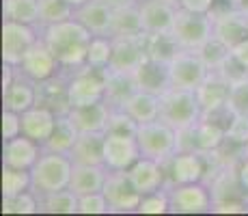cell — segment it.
<instances>
[{"label":"cell","mask_w":248,"mask_h":216,"mask_svg":"<svg viewBox=\"0 0 248 216\" xmlns=\"http://www.w3.org/2000/svg\"><path fill=\"white\" fill-rule=\"evenodd\" d=\"M91 37L93 35L76 17L41 26V39L54 52L65 74H74L80 67L87 65V50Z\"/></svg>","instance_id":"6da1fadb"},{"label":"cell","mask_w":248,"mask_h":216,"mask_svg":"<svg viewBox=\"0 0 248 216\" xmlns=\"http://www.w3.org/2000/svg\"><path fill=\"white\" fill-rule=\"evenodd\" d=\"M71 171H74V158L69 153L44 150L37 165L31 169L32 173V193L44 197L56 190L69 188Z\"/></svg>","instance_id":"7a4b0ae2"},{"label":"cell","mask_w":248,"mask_h":216,"mask_svg":"<svg viewBox=\"0 0 248 216\" xmlns=\"http://www.w3.org/2000/svg\"><path fill=\"white\" fill-rule=\"evenodd\" d=\"M162 110L160 119L177 128L179 132L194 128L203 117L201 104H199L197 91L192 89H179V86H170L166 93L160 95Z\"/></svg>","instance_id":"3957f363"},{"label":"cell","mask_w":248,"mask_h":216,"mask_svg":"<svg viewBox=\"0 0 248 216\" xmlns=\"http://www.w3.org/2000/svg\"><path fill=\"white\" fill-rule=\"evenodd\" d=\"M179 130L166 123L164 119H154L147 123H138L136 130V141L140 145V153L154 160L166 162L170 156H175L181 145H179Z\"/></svg>","instance_id":"277c9868"},{"label":"cell","mask_w":248,"mask_h":216,"mask_svg":"<svg viewBox=\"0 0 248 216\" xmlns=\"http://www.w3.org/2000/svg\"><path fill=\"white\" fill-rule=\"evenodd\" d=\"M209 153L197 150H181L164 162L166 186L192 184V182H207L209 175Z\"/></svg>","instance_id":"5b68a950"},{"label":"cell","mask_w":248,"mask_h":216,"mask_svg":"<svg viewBox=\"0 0 248 216\" xmlns=\"http://www.w3.org/2000/svg\"><path fill=\"white\" fill-rule=\"evenodd\" d=\"M170 195V214H212L216 197L207 182L166 186Z\"/></svg>","instance_id":"8992f818"},{"label":"cell","mask_w":248,"mask_h":216,"mask_svg":"<svg viewBox=\"0 0 248 216\" xmlns=\"http://www.w3.org/2000/svg\"><path fill=\"white\" fill-rule=\"evenodd\" d=\"M106 74L108 69L80 67L69 76V106H89V104L106 102Z\"/></svg>","instance_id":"52a82bcc"},{"label":"cell","mask_w":248,"mask_h":216,"mask_svg":"<svg viewBox=\"0 0 248 216\" xmlns=\"http://www.w3.org/2000/svg\"><path fill=\"white\" fill-rule=\"evenodd\" d=\"M170 33L177 39L179 48L199 50L209 37H214V17L212 13H194L188 9H177Z\"/></svg>","instance_id":"ba28073f"},{"label":"cell","mask_w":248,"mask_h":216,"mask_svg":"<svg viewBox=\"0 0 248 216\" xmlns=\"http://www.w3.org/2000/svg\"><path fill=\"white\" fill-rule=\"evenodd\" d=\"M41 37V26L16 20H2V63L20 65L24 54Z\"/></svg>","instance_id":"9c48e42d"},{"label":"cell","mask_w":248,"mask_h":216,"mask_svg":"<svg viewBox=\"0 0 248 216\" xmlns=\"http://www.w3.org/2000/svg\"><path fill=\"white\" fill-rule=\"evenodd\" d=\"M169 71H170V83H173V86L197 91L212 69L205 65L199 50L179 48L177 54L169 61Z\"/></svg>","instance_id":"30bf717a"},{"label":"cell","mask_w":248,"mask_h":216,"mask_svg":"<svg viewBox=\"0 0 248 216\" xmlns=\"http://www.w3.org/2000/svg\"><path fill=\"white\" fill-rule=\"evenodd\" d=\"M102 193L106 195L112 214H136L142 201V195L134 188L127 171H108Z\"/></svg>","instance_id":"8fae6325"},{"label":"cell","mask_w":248,"mask_h":216,"mask_svg":"<svg viewBox=\"0 0 248 216\" xmlns=\"http://www.w3.org/2000/svg\"><path fill=\"white\" fill-rule=\"evenodd\" d=\"M140 156V145H138L134 134L106 132V138H104V166L108 171H127Z\"/></svg>","instance_id":"7c38bea8"},{"label":"cell","mask_w":248,"mask_h":216,"mask_svg":"<svg viewBox=\"0 0 248 216\" xmlns=\"http://www.w3.org/2000/svg\"><path fill=\"white\" fill-rule=\"evenodd\" d=\"M17 69H20L22 74H26L28 78H32L35 83H46V80L59 76L61 71H63V67H61L59 59L54 56V52L47 48V43L39 37V39L35 41V46L24 54Z\"/></svg>","instance_id":"4fadbf2b"},{"label":"cell","mask_w":248,"mask_h":216,"mask_svg":"<svg viewBox=\"0 0 248 216\" xmlns=\"http://www.w3.org/2000/svg\"><path fill=\"white\" fill-rule=\"evenodd\" d=\"M214 37H218L229 48L237 46L242 39L248 37V13L242 9L231 7L222 11H214Z\"/></svg>","instance_id":"5bb4252c"},{"label":"cell","mask_w":248,"mask_h":216,"mask_svg":"<svg viewBox=\"0 0 248 216\" xmlns=\"http://www.w3.org/2000/svg\"><path fill=\"white\" fill-rule=\"evenodd\" d=\"M44 153V145L32 141L26 134L2 141V166H13V169H26L31 171L37 165L39 156Z\"/></svg>","instance_id":"9a60e30c"},{"label":"cell","mask_w":248,"mask_h":216,"mask_svg":"<svg viewBox=\"0 0 248 216\" xmlns=\"http://www.w3.org/2000/svg\"><path fill=\"white\" fill-rule=\"evenodd\" d=\"M145 33H170L177 16V2L173 0H138Z\"/></svg>","instance_id":"2e32d148"},{"label":"cell","mask_w":248,"mask_h":216,"mask_svg":"<svg viewBox=\"0 0 248 216\" xmlns=\"http://www.w3.org/2000/svg\"><path fill=\"white\" fill-rule=\"evenodd\" d=\"M132 184L140 195H149L155 190L164 188L166 186V171H164V162L154 160V158L140 156L134 165L127 169Z\"/></svg>","instance_id":"e0dca14e"},{"label":"cell","mask_w":248,"mask_h":216,"mask_svg":"<svg viewBox=\"0 0 248 216\" xmlns=\"http://www.w3.org/2000/svg\"><path fill=\"white\" fill-rule=\"evenodd\" d=\"M229 95H231V83L216 69L209 71V76L197 89V98H199V104H201L203 115H212L220 108H227Z\"/></svg>","instance_id":"ac0fdd59"},{"label":"cell","mask_w":248,"mask_h":216,"mask_svg":"<svg viewBox=\"0 0 248 216\" xmlns=\"http://www.w3.org/2000/svg\"><path fill=\"white\" fill-rule=\"evenodd\" d=\"M112 39H114V50H112L110 69L134 74L138 67H140L142 61L147 59L142 35H138V37H112Z\"/></svg>","instance_id":"d6986e66"},{"label":"cell","mask_w":248,"mask_h":216,"mask_svg":"<svg viewBox=\"0 0 248 216\" xmlns=\"http://www.w3.org/2000/svg\"><path fill=\"white\" fill-rule=\"evenodd\" d=\"M37 102H39V83H35L17 69L13 84L7 91H2V106L16 110V113H26L32 106H37Z\"/></svg>","instance_id":"ffe728a7"},{"label":"cell","mask_w":248,"mask_h":216,"mask_svg":"<svg viewBox=\"0 0 248 216\" xmlns=\"http://www.w3.org/2000/svg\"><path fill=\"white\" fill-rule=\"evenodd\" d=\"M134 78L140 91H149V93H155V95L166 93L173 86L169 63L166 61H158V59H149V56L134 71Z\"/></svg>","instance_id":"44dd1931"},{"label":"cell","mask_w":248,"mask_h":216,"mask_svg":"<svg viewBox=\"0 0 248 216\" xmlns=\"http://www.w3.org/2000/svg\"><path fill=\"white\" fill-rule=\"evenodd\" d=\"M112 11L110 4L102 0H89L87 4L74 9V17L82 24L91 35H110L112 28Z\"/></svg>","instance_id":"7402d4cb"},{"label":"cell","mask_w":248,"mask_h":216,"mask_svg":"<svg viewBox=\"0 0 248 216\" xmlns=\"http://www.w3.org/2000/svg\"><path fill=\"white\" fill-rule=\"evenodd\" d=\"M56 119H59L56 110L37 104V106H32L31 110L22 113V126H24L22 134H26L32 141L46 145V141L52 136V132H54V128H56Z\"/></svg>","instance_id":"603a6c76"},{"label":"cell","mask_w":248,"mask_h":216,"mask_svg":"<svg viewBox=\"0 0 248 216\" xmlns=\"http://www.w3.org/2000/svg\"><path fill=\"white\" fill-rule=\"evenodd\" d=\"M106 177H108V169L104 165H76L74 162L69 188L78 197L102 193L104 184H106Z\"/></svg>","instance_id":"cb8c5ba5"},{"label":"cell","mask_w":248,"mask_h":216,"mask_svg":"<svg viewBox=\"0 0 248 216\" xmlns=\"http://www.w3.org/2000/svg\"><path fill=\"white\" fill-rule=\"evenodd\" d=\"M69 117L80 132H106L108 119H110V106L106 102L89 104V106L69 108Z\"/></svg>","instance_id":"d4e9b609"},{"label":"cell","mask_w":248,"mask_h":216,"mask_svg":"<svg viewBox=\"0 0 248 216\" xmlns=\"http://www.w3.org/2000/svg\"><path fill=\"white\" fill-rule=\"evenodd\" d=\"M69 76L61 71L59 76L39 83V102L41 106H47L56 113H69Z\"/></svg>","instance_id":"484cf974"},{"label":"cell","mask_w":248,"mask_h":216,"mask_svg":"<svg viewBox=\"0 0 248 216\" xmlns=\"http://www.w3.org/2000/svg\"><path fill=\"white\" fill-rule=\"evenodd\" d=\"M138 91L134 74L125 71H112L108 69L106 74V104L110 108H123L130 98Z\"/></svg>","instance_id":"4316f807"},{"label":"cell","mask_w":248,"mask_h":216,"mask_svg":"<svg viewBox=\"0 0 248 216\" xmlns=\"http://www.w3.org/2000/svg\"><path fill=\"white\" fill-rule=\"evenodd\" d=\"M104 138L106 132H80L69 156L76 165H104Z\"/></svg>","instance_id":"83f0119b"},{"label":"cell","mask_w":248,"mask_h":216,"mask_svg":"<svg viewBox=\"0 0 248 216\" xmlns=\"http://www.w3.org/2000/svg\"><path fill=\"white\" fill-rule=\"evenodd\" d=\"M145 33L140 20V7L138 2L123 4L112 11V28L110 37H138Z\"/></svg>","instance_id":"f1b7e54d"},{"label":"cell","mask_w":248,"mask_h":216,"mask_svg":"<svg viewBox=\"0 0 248 216\" xmlns=\"http://www.w3.org/2000/svg\"><path fill=\"white\" fill-rule=\"evenodd\" d=\"M80 136V130L76 128V123L71 121V117L67 113H61L56 119V128L52 132V136L46 141L44 150L50 151H61V153H71L76 141Z\"/></svg>","instance_id":"f546056e"},{"label":"cell","mask_w":248,"mask_h":216,"mask_svg":"<svg viewBox=\"0 0 248 216\" xmlns=\"http://www.w3.org/2000/svg\"><path fill=\"white\" fill-rule=\"evenodd\" d=\"M123 108H125L138 123H147V121H154V119H160L162 102H160V95L138 89Z\"/></svg>","instance_id":"4dcf8cb0"},{"label":"cell","mask_w":248,"mask_h":216,"mask_svg":"<svg viewBox=\"0 0 248 216\" xmlns=\"http://www.w3.org/2000/svg\"><path fill=\"white\" fill-rule=\"evenodd\" d=\"M142 43L149 59H158L169 63L179 50V43L173 33H142Z\"/></svg>","instance_id":"1f68e13d"},{"label":"cell","mask_w":248,"mask_h":216,"mask_svg":"<svg viewBox=\"0 0 248 216\" xmlns=\"http://www.w3.org/2000/svg\"><path fill=\"white\" fill-rule=\"evenodd\" d=\"M39 205L46 214H80V197L71 188L39 197Z\"/></svg>","instance_id":"d6a6232c"},{"label":"cell","mask_w":248,"mask_h":216,"mask_svg":"<svg viewBox=\"0 0 248 216\" xmlns=\"http://www.w3.org/2000/svg\"><path fill=\"white\" fill-rule=\"evenodd\" d=\"M114 39L110 35H93L87 50V67L93 69H110Z\"/></svg>","instance_id":"836d02e7"},{"label":"cell","mask_w":248,"mask_h":216,"mask_svg":"<svg viewBox=\"0 0 248 216\" xmlns=\"http://www.w3.org/2000/svg\"><path fill=\"white\" fill-rule=\"evenodd\" d=\"M4 20H16L39 26V0H4Z\"/></svg>","instance_id":"e575fe53"},{"label":"cell","mask_w":248,"mask_h":216,"mask_svg":"<svg viewBox=\"0 0 248 216\" xmlns=\"http://www.w3.org/2000/svg\"><path fill=\"white\" fill-rule=\"evenodd\" d=\"M32 190V173L26 169L2 166V197H13Z\"/></svg>","instance_id":"d590c367"},{"label":"cell","mask_w":248,"mask_h":216,"mask_svg":"<svg viewBox=\"0 0 248 216\" xmlns=\"http://www.w3.org/2000/svg\"><path fill=\"white\" fill-rule=\"evenodd\" d=\"M74 17V7L67 0H39V26L59 24Z\"/></svg>","instance_id":"8d00e7d4"},{"label":"cell","mask_w":248,"mask_h":216,"mask_svg":"<svg viewBox=\"0 0 248 216\" xmlns=\"http://www.w3.org/2000/svg\"><path fill=\"white\" fill-rule=\"evenodd\" d=\"M39 197L32 190L13 197H2V214H39Z\"/></svg>","instance_id":"74e56055"},{"label":"cell","mask_w":248,"mask_h":216,"mask_svg":"<svg viewBox=\"0 0 248 216\" xmlns=\"http://www.w3.org/2000/svg\"><path fill=\"white\" fill-rule=\"evenodd\" d=\"M199 54H201V59L205 61V65H207L209 69H218V67L231 56V48H229L227 43H222L218 37H209V39L199 48Z\"/></svg>","instance_id":"f35d334b"},{"label":"cell","mask_w":248,"mask_h":216,"mask_svg":"<svg viewBox=\"0 0 248 216\" xmlns=\"http://www.w3.org/2000/svg\"><path fill=\"white\" fill-rule=\"evenodd\" d=\"M136 214H170V195L169 188H160L155 193L142 195V201L138 205Z\"/></svg>","instance_id":"ab89813d"},{"label":"cell","mask_w":248,"mask_h":216,"mask_svg":"<svg viewBox=\"0 0 248 216\" xmlns=\"http://www.w3.org/2000/svg\"><path fill=\"white\" fill-rule=\"evenodd\" d=\"M138 121L127 113L125 108H110V119H108V128L106 132L114 134H134L136 136Z\"/></svg>","instance_id":"60d3db41"},{"label":"cell","mask_w":248,"mask_h":216,"mask_svg":"<svg viewBox=\"0 0 248 216\" xmlns=\"http://www.w3.org/2000/svg\"><path fill=\"white\" fill-rule=\"evenodd\" d=\"M227 141L233 145L248 147V115L233 113L231 121L227 126Z\"/></svg>","instance_id":"b9f144b4"},{"label":"cell","mask_w":248,"mask_h":216,"mask_svg":"<svg viewBox=\"0 0 248 216\" xmlns=\"http://www.w3.org/2000/svg\"><path fill=\"white\" fill-rule=\"evenodd\" d=\"M80 214H112L104 193H91L80 197Z\"/></svg>","instance_id":"7bdbcfd3"},{"label":"cell","mask_w":248,"mask_h":216,"mask_svg":"<svg viewBox=\"0 0 248 216\" xmlns=\"http://www.w3.org/2000/svg\"><path fill=\"white\" fill-rule=\"evenodd\" d=\"M229 108L233 113L248 115V78L231 84V95H229Z\"/></svg>","instance_id":"ee69618b"},{"label":"cell","mask_w":248,"mask_h":216,"mask_svg":"<svg viewBox=\"0 0 248 216\" xmlns=\"http://www.w3.org/2000/svg\"><path fill=\"white\" fill-rule=\"evenodd\" d=\"M22 132H24L22 113H16V110L2 108V141H11V138L20 136Z\"/></svg>","instance_id":"f6af8a7d"},{"label":"cell","mask_w":248,"mask_h":216,"mask_svg":"<svg viewBox=\"0 0 248 216\" xmlns=\"http://www.w3.org/2000/svg\"><path fill=\"white\" fill-rule=\"evenodd\" d=\"M216 71H220V74L225 76V78H227L231 84H233V83H240V80H244V78H248V67L242 65L233 54L229 56V59H227L220 67H218Z\"/></svg>","instance_id":"bcb514c9"},{"label":"cell","mask_w":248,"mask_h":216,"mask_svg":"<svg viewBox=\"0 0 248 216\" xmlns=\"http://www.w3.org/2000/svg\"><path fill=\"white\" fill-rule=\"evenodd\" d=\"M248 199H220L214 203L212 214H246Z\"/></svg>","instance_id":"7dc6e473"},{"label":"cell","mask_w":248,"mask_h":216,"mask_svg":"<svg viewBox=\"0 0 248 216\" xmlns=\"http://www.w3.org/2000/svg\"><path fill=\"white\" fill-rule=\"evenodd\" d=\"M179 9H188L194 13H212L216 7V0H177Z\"/></svg>","instance_id":"c3c4849f"},{"label":"cell","mask_w":248,"mask_h":216,"mask_svg":"<svg viewBox=\"0 0 248 216\" xmlns=\"http://www.w3.org/2000/svg\"><path fill=\"white\" fill-rule=\"evenodd\" d=\"M231 54L235 56V59L240 61L242 65L248 67V37H246V39H242L240 43H237V46L231 48Z\"/></svg>","instance_id":"681fc988"},{"label":"cell","mask_w":248,"mask_h":216,"mask_svg":"<svg viewBox=\"0 0 248 216\" xmlns=\"http://www.w3.org/2000/svg\"><path fill=\"white\" fill-rule=\"evenodd\" d=\"M235 173H237V180H240V184H242V188H244V193L248 195V156L240 162V165L235 166Z\"/></svg>","instance_id":"f907efd6"},{"label":"cell","mask_w":248,"mask_h":216,"mask_svg":"<svg viewBox=\"0 0 248 216\" xmlns=\"http://www.w3.org/2000/svg\"><path fill=\"white\" fill-rule=\"evenodd\" d=\"M102 2H106V4H110L112 9H117V7H123V4H132V2H138V0H102Z\"/></svg>","instance_id":"816d5d0a"},{"label":"cell","mask_w":248,"mask_h":216,"mask_svg":"<svg viewBox=\"0 0 248 216\" xmlns=\"http://www.w3.org/2000/svg\"><path fill=\"white\" fill-rule=\"evenodd\" d=\"M67 2H69L74 9H78V7H82V4H87L89 0H67Z\"/></svg>","instance_id":"f5cc1de1"},{"label":"cell","mask_w":248,"mask_h":216,"mask_svg":"<svg viewBox=\"0 0 248 216\" xmlns=\"http://www.w3.org/2000/svg\"><path fill=\"white\" fill-rule=\"evenodd\" d=\"M237 9H242V11H244V13H248V0H237Z\"/></svg>","instance_id":"db71d44e"},{"label":"cell","mask_w":248,"mask_h":216,"mask_svg":"<svg viewBox=\"0 0 248 216\" xmlns=\"http://www.w3.org/2000/svg\"><path fill=\"white\" fill-rule=\"evenodd\" d=\"M173 2H177V0H173ZM177 7H179V4H177Z\"/></svg>","instance_id":"11a10c76"},{"label":"cell","mask_w":248,"mask_h":216,"mask_svg":"<svg viewBox=\"0 0 248 216\" xmlns=\"http://www.w3.org/2000/svg\"><path fill=\"white\" fill-rule=\"evenodd\" d=\"M233 2H237V0H233ZM235 7H237V4H235Z\"/></svg>","instance_id":"9f6ffc18"}]
</instances>
